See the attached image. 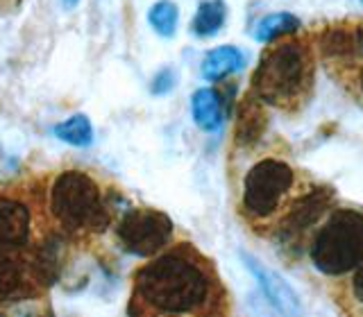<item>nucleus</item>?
I'll return each instance as SVG.
<instances>
[{"instance_id":"17","label":"nucleus","mask_w":363,"mask_h":317,"mask_svg":"<svg viewBox=\"0 0 363 317\" xmlns=\"http://www.w3.org/2000/svg\"><path fill=\"white\" fill-rule=\"evenodd\" d=\"M302 28L300 18L291 11H275V14L264 16L255 28V39L259 43H272L284 37H291Z\"/></svg>"},{"instance_id":"6","label":"nucleus","mask_w":363,"mask_h":317,"mask_svg":"<svg viewBox=\"0 0 363 317\" xmlns=\"http://www.w3.org/2000/svg\"><path fill=\"white\" fill-rule=\"evenodd\" d=\"M175 224L164 211L157 209H125L116 224V241L123 252L136 258H150L166 249L173 241Z\"/></svg>"},{"instance_id":"11","label":"nucleus","mask_w":363,"mask_h":317,"mask_svg":"<svg viewBox=\"0 0 363 317\" xmlns=\"http://www.w3.org/2000/svg\"><path fill=\"white\" fill-rule=\"evenodd\" d=\"M34 231V213L18 195L0 192V245L28 249Z\"/></svg>"},{"instance_id":"8","label":"nucleus","mask_w":363,"mask_h":317,"mask_svg":"<svg viewBox=\"0 0 363 317\" xmlns=\"http://www.w3.org/2000/svg\"><path fill=\"white\" fill-rule=\"evenodd\" d=\"M334 200V192L329 188H315L304 192V195H295L291 204L279 215L277 224V238L281 243H293L300 238L306 229L320 222L327 204Z\"/></svg>"},{"instance_id":"15","label":"nucleus","mask_w":363,"mask_h":317,"mask_svg":"<svg viewBox=\"0 0 363 317\" xmlns=\"http://www.w3.org/2000/svg\"><path fill=\"white\" fill-rule=\"evenodd\" d=\"M264 102H261L255 93L245 98L238 107L236 116V141L241 145H250L261 139L266 127V113H264Z\"/></svg>"},{"instance_id":"7","label":"nucleus","mask_w":363,"mask_h":317,"mask_svg":"<svg viewBox=\"0 0 363 317\" xmlns=\"http://www.w3.org/2000/svg\"><path fill=\"white\" fill-rule=\"evenodd\" d=\"M41 290L30 272L26 249L0 245V304L37 301Z\"/></svg>"},{"instance_id":"1","label":"nucleus","mask_w":363,"mask_h":317,"mask_svg":"<svg viewBox=\"0 0 363 317\" xmlns=\"http://www.w3.org/2000/svg\"><path fill=\"white\" fill-rule=\"evenodd\" d=\"M225 290L211 260L191 243L150 256L134 272L130 315H211L220 313Z\"/></svg>"},{"instance_id":"20","label":"nucleus","mask_w":363,"mask_h":317,"mask_svg":"<svg viewBox=\"0 0 363 317\" xmlns=\"http://www.w3.org/2000/svg\"><path fill=\"white\" fill-rule=\"evenodd\" d=\"M177 84V75L173 68H162L155 77H152V82H150V93L152 96H168L170 91L175 88Z\"/></svg>"},{"instance_id":"24","label":"nucleus","mask_w":363,"mask_h":317,"mask_svg":"<svg viewBox=\"0 0 363 317\" xmlns=\"http://www.w3.org/2000/svg\"><path fill=\"white\" fill-rule=\"evenodd\" d=\"M361 3H363V0H361Z\"/></svg>"},{"instance_id":"5","label":"nucleus","mask_w":363,"mask_h":317,"mask_svg":"<svg viewBox=\"0 0 363 317\" xmlns=\"http://www.w3.org/2000/svg\"><path fill=\"white\" fill-rule=\"evenodd\" d=\"M311 263L327 277H340L363 263V213L336 209L318 226L309 247Z\"/></svg>"},{"instance_id":"9","label":"nucleus","mask_w":363,"mask_h":317,"mask_svg":"<svg viewBox=\"0 0 363 317\" xmlns=\"http://www.w3.org/2000/svg\"><path fill=\"white\" fill-rule=\"evenodd\" d=\"M26 256L34 281L41 288L55 286L66 270V236L57 229L45 231L39 241L30 243Z\"/></svg>"},{"instance_id":"22","label":"nucleus","mask_w":363,"mask_h":317,"mask_svg":"<svg viewBox=\"0 0 363 317\" xmlns=\"http://www.w3.org/2000/svg\"><path fill=\"white\" fill-rule=\"evenodd\" d=\"M62 3H64L66 9H75L79 5V0H62Z\"/></svg>"},{"instance_id":"19","label":"nucleus","mask_w":363,"mask_h":317,"mask_svg":"<svg viewBox=\"0 0 363 317\" xmlns=\"http://www.w3.org/2000/svg\"><path fill=\"white\" fill-rule=\"evenodd\" d=\"M147 23L159 34V37L170 39L175 37L177 23H179V9L173 0H157V3L147 9Z\"/></svg>"},{"instance_id":"4","label":"nucleus","mask_w":363,"mask_h":317,"mask_svg":"<svg viewBox=\"0 0 363 317\" xmlns=\"http://www.w3.org/2000/svg\"><path fill=\"white\" fill-rule=\"evenodd\" d=\"M295 188H298V173L291 168V163L266 156L243 177L241 211L257 226L277 222L295 197Z\"/></svg>"},{"instance_id":"23","label":"nucleus","mask_w":363,"mask_h":317,"mask_svg":"<svg viewBox=\"0 0 363 317\" xmlns=\"http://www.w3.org/2000/svg\"><path fill=\"white\" fill-rule=\"evenodd\" d=\"M359 88H361V96H363V68L359 71Z\"/></svg>"},{"instance_id":"21","label":"nucleus","mask_w":363,"mask_h":317,"mask_svg":"<svg viewBox=\"0 0 363 317\" xmlns=\"http://www.w3.org/2000/svg\"><path fill=\"white\" fill-rule=\"evenodd\" d=\"M352 294L363 306V263L354 267V277H352Z\"/></svg>"},{"instance_id":"18","label":"nucleus","mask_w":363,"mask_h":317,"mask_svg":"<svg viewBox=\"0 0 363 317\" xmlns=\"http://www.w3.org/2000/svg\"><path fill=\"white\" fill-rule=\"evenodd\" d=\"M52 134L62 143L73 145V147H91L96 139L94 125H91L89 116H84V113H75V116L57 122L52 127Z\"/></svg>"},{"instance_id":"10","label":"nucleus","mask_w":363,"mask_h":317,"mask_svg":"<svg viewBox=\"0 0 363 317\" xmlns=\"http://www.w3.org/2000/svg\"><path fill=\"white\" fill-rule=\"evenodd\" d=\"M241 260L247 267L250 275L255 277L257 286L264 292V297L268 299V304L281 315H300L302 313V304L298 292L291 288V283L284 279L281 275H277L275 270L266 267L257 256L241 252Z\"/></svg>"},{"instance_id":"14","label":"nucleus","mask_w":363,"mask_h":317,"mask_svg":"<svg viewBox=\"0 0 363 317\" xmlns=\"http://www.w3.org/2000/svg\"><path fill=\"white\" fill-rule=\"evenodd\" d=\"M245 66V54L236 45H218L204 54L200 64V75L207 82H223L225 77L238 73Z\"/></svg>"},{"instance_id":"12","label":"nucleus","mask_w":363,"mask_h":317,"mask_svg":"<svg viewBox=\"0 0 363 317\" xmlns=\"http://www.w3.org/2000/svg\"><path fill=\"white\" fill-rule=\"evenodd\" d=\"M320 50L325 54V59L334 64L340 66L357 64L363 57V28L352 25V23L327 28L320 39Z\"/></svg>"},{"instance_id":"2","label":"nucleus","mask_w":363,"mask_h":317,"mask_svg":"<svg viewBox=\"0 0 363 317\" xmlns=\"http://www.w3.org/2000/svg\"><path fill=\"white\" fill-rule=\"evenodd\" d=\"M313 50L300 39L279 41L264 50L252 73V93L264 105L284 111L300 109L313 86Z\"/></svg>"},{"instance_id":"16","label":"nucleus","mask_w":363,"mask_h":317,"mask_svg":"<svg viewBox=\"0 0 363 317\" xmlns=\"http://www.w3.org/2000/svg\"><path fill=\"white\" fill-rule=\"evenodd\" d=\"M227 21V5L223 0H202L191 21V32L200 39L216 37Z\"/></svg>"},{"instance_id":"13","label":"nucleus","mask_w":363,"mask_h":317,"mask_svg":"<svg viewBox=\"0 0 363 317\" xmlns=\"http://www.w3.org/2000/svg\"><path fill=\"white\" fill-rule=\"evenodd\" d=\"M191 113H193V122L198 125L202 132H220L223 122H225V100L220 96V91H216L211 86L198 88L191 98Z\"/></svg>"},{"instance_id":"3","label":"nucleus","mask_w":363,"mask_h":317,"mask_svg":"<svg viewBox=\"0 0 363 317\" xmlns=\"http://www.w3.org/2000/svg\"><path fill=\"white\" fill-rule=\"evenodd\" d=\"M48 213L66 238L102 234L111 222V204L100 184L84 170H64L50 184Z\"/></svg>"}]
</instances>
